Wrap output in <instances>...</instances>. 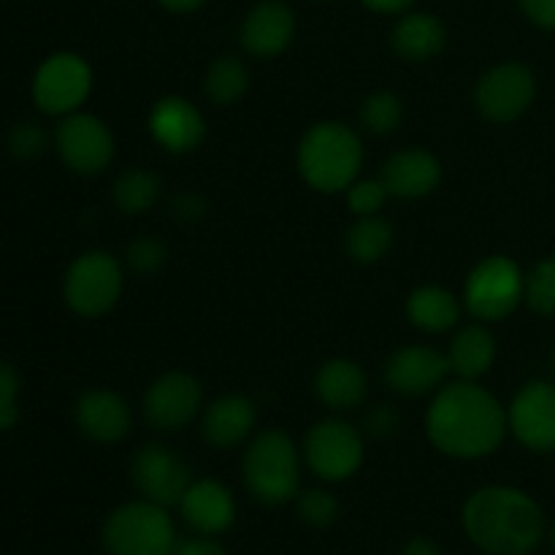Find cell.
<instances>
[{"label":"cell","mask_w":555,"mask_h":555,"mask_svg":"<svg viewBox=\"0 0 555 555\" xmlns=\"http://www.w3.org/2000/svg\"><path fill=\"white\" fill-rule=\"evenodd\" d=\"M393 244V225L379 215L358 217L345 236V247L358 263H377Z\"/></svg>","instance_id":"cell-26"},{"label":"cell","mask_w":555,"mask_h":555,"mask_svg":"<svg viewBox=\"0 0 555 555\" xmlns=\"http://www.w3.org/2000/svg\"><path fill=\"white\" fill-rule=\"evenodd\" d=\"M76 426L95 442H119L130 431V406L112 390H87L76 401Z\"/></svg>","instance_id":"cell-20"},{"label":"cell","mask_w":555,"mask_h":555,"mask_svg":"<svg viewBox=\"0 0 555 555\" xmlns=\"http://www.w3.org/2000/svg\"><path fill=\"white\" fill-rule=\"evenodd\" d=\"M60 157L76 173H101L114 157V135L92 114H68L54 133Z\"/></svg>","instance_id":"cell-12"},{"label":"cell","mask_w":555,"mask_h":555,"mask_svg":"<svg viewBox=\"0 0 555 555\" xmlns=\"http://www.w3.org/2000/svg\"><path fill=\"white\" fill-rule=\"evenodd\" d=\"M450 358L426 345H410L396 350L385 361V383L401 396H423L442 388L448 379Z\"/></svg>","instance_id":"cell-15"},{"label":"cell","mask_w":555,"mask_h":555,"mask_svg":"<svg viewBox=\"0 0 555 555\" xmlns=\"http://www.w3.org/2000/svg\"><path fill=\"white\" fill-rule=\"evenodd\" d=\"M249 87V74L244 68L242 60L236 57H220L209 65L204 79L206 98L217 106H231V103L242 101V95Z\"/></svg>","instance_id":"cell-28"},{"label":"cell","mask_w":555,"mask_h":555,"mask_svg":"<svg viewBox=\"0 0 555 555\" xmlns=\"http://www.w3.org/2000/svg\"><path fill=\"white\" fill-rule=\"evenodd\" d=\"M133 486L146 502H155L160 507H179L188 488L193 486V472L166 444H144L133 455L130 464Z\"/></svg>","instance_id":"cell-10"},{"label":"cell","mask_w":555,"mask_h":555,"mask_svg":"<svg viewBox=\"0 0 555 555\" xmlns=\"http://www.w3.org/2000/svg\"><path fill=\"white\" fill-rule=\"evenodd\" d=\"M448 41V30L442 22L431 14H404L393 27V52L401 60L410 63H426V60L437 57Z\"/></svg>","instance_id":"cell-23"},{"label":"cell","mask_w":555,"mask_h":555,"mask_svg":"<svg viewBox=\"0 0 555 555\" xmlns=\"http://www.w3.org/2000/svg\"><path fill=\"white\" fill-rule=\"evenodd\" d=\"M551 542H553V547H555V524H553V529H551Z\"/></svg>","instance_id":"cell-42"},{"label":"cell","mask_w":555,"mask_h":555,"mask_svg":"<svg viewBox=\"0 0 555 555\" xmlns=\"http://www.w3.org/2000/svg\"><path fill=\"white\" fill-rule=\"evenodd\" d=\"M379 179H383L393 198L415 201L437 190L439 179H442V166H439L431 152L421 150V146H410V150L393 152L383 163Z\"/></svg>","instance_id":"cell-19"},{"label":"cell","mask_w":555,"mask_h":555,"mask_svg":"<svg viewBox=\"0 0 555 555\" xmlns=\"http://www.w3.org/2000/svg\"><path fill=\"white\" fill-rule=\"evenodd\" d=\"M537 79L526 65L502 63L477 81L475 101L482 117L491 122H513L534 103Z\"/></svg>","instance_id":"cell-11"},{"label":"cell","mask_w":555,"mask_h":555,"mask_svg":"<svg viewBox=\"0 0 555 555\" xmlns=\"http://www.w3.org/2000/svg\"><path fill=\"white\" fill-rule=\"evenodd\" d=\"M526 301L534 312L555 314V255L537 263L526 276Z\"/></svg>","instance_id":"cell-31"},{"label":"cell","mask_w":555,"mask_h":555,"mask_svg":"<svg viewBox=\"0 0 555 555\" xmlns=\"http://www.w3.org/2000/svg\"><path fill=\"white\" fill-rule=\"evenodd\" d=\"M244 486L255 502L280 507L301 493V459L291 434L271 428L258 434L244 453Z\"/></svg>","instance_id":"cell-4"},{"label":"cell","mask_w":555,"mask_h":555,"mask_svg":"<svg viewBox=\"0 0 555 555\" xmlns=\"http://www.w3.org/2000/svg\"><path fill=\"white\" fill-rule=\"evenodd\" d=\"M255 421H258V410L253 401L242 393H228L206 406L201 431L211 448L228 450L242 444L253 434Z\"/></svg>","instance_id":"cell-21"},{"label":"cell","mask_w":555,"mask_h":555,"mask_svg":"<svg viewBox=\"0 0 555 555\" xmlns=\"http://www.w3.org/2000/svg\"><path fill=\"white\" fill-rule=\"evenodd\" d=\"M177 529L168 507L155 502H128L103 524V547L108 555H171Z\"/></svg>","instance_id":"cell-5"},{"label":"cell","mask_w":555,"mask_h":555,"mask_svg":"<svg viewBox=\"0 0 555 555\" xmlns=\"http://www.w3.org/2000/svg\"><path fill=\"white\" fill-rule=\"evenodd\" d=\"M388 198H390V193L379 177L377 179H356V182L347 188V206H350V211L356 217L377 215Z\"/></svg>","instance_id":"cell-32"},{"label":"cell","mask_w":555,"mask_h":555,"mask_svg":"<svg viewBox=\"0 0 555 555\" xmlns=\"http://www.w3.org/2000/svg\"><path fill=\"white\" fill-rule=\"evenodd\" d=\"M518 3L531 22L555 30V0H518Z\"/></svg>","instance_id":"cell-38"},{"label":"cell","mask_w":555,"mask_h":555,"mask_svg":"<svg viewBox=\"0 0 555 555\" xmlns=\"http://www.w3.org/2000/svg\"><path fill=\"white\" fill-rule=\"evenodd\" d=\"M16 393H20V374L14 366L0 361V431H9L20 421Z\"/></svg>","instance_id":"cell-34"},{"label":"cell","mask_w":555,"mask_h":555,"mask_svg":"<svg viewBox=\"0 0 555 555\" xmlns=\"http://www.w3.org/2000/svg\"><path fill=\"white\" fill-rule=\"evenodd\" d=\"M304 455H307L309 469L320 480H350L363 464V439L356 426L331 417V421H320L309 428Z\"/></svg>","instance_id":"cell-8"},{"label":"cell","mask_w":555,"mask_h":555,"mask_svg":"<svg viewBox=\"0 0 555 555\" xmlns=\"http://www.w3.org/2000/svg\"><path fill=\"white\" fill-rule=\"evenodd\" d=\"M448 358L461 379H480L496 361V341L486 325H466L450 341Z\"/></svg>","instance_id":"cell-25"},{"label":"cell","mask_w":555,"mask_h":555,"mask_svg":"<svg viewBox=\"0 0 555 555\" xmlns=\"http://www.w3.org/2000/svg\"><path fill=\"white\" fill-rule=\"evenodd\" d=\"M361 3L377 14H404L415 0H361Z\"/></svg>","instance_id":"cell-39"},{"label":"cell","mask_w":555,"mask_h":555,"mask_svg":"<svg viewBox=\"0 0 555 555\" xmlns=\"http://www.w3.org/2000/svg\"><path fill=\"white\" fill-rule=\"evenodd\" d=\"M171 555H228L225 547L215 540V537H190V540H177Z\"/></svg>","instance_id":"cell-37"},{"label":"cell","mask_w":555,"mask_h":555,"mask_svg":"<svg viewBox=\"0 0 555 555\" xmlns=\"http://www.w3.org/2000/svg\"><path fill=\"white\" fill-rule=\"evenodd\" d=\"M163 193V184L157 173L144 171V168H130V171L119 173L114 182V206L122 215H144L146 209L157 204Z\"/></svg>","instance_id":"cell-27"},{"label":"cell","mask_w":555,"mask_h":555,"mask_svg":"<svg viewBox=\"0 0 555 555\" xmlns=\"http://www.w3.org/2000/svg\"><path fill=\"white\" fill-rule=\"evenodd\" d=\"M298 518L312 529H328L339 518V499L323 488H309L296 496Z\"/></svg>","instance_id":"cell-30"},{"label":"cell","mask_w":555,"mask_h":555,"mask_svg":"<svg viewBox=\"0 0 555 555\" xmlns=\"http://www.w3.org/2000/svg\"><path fill=\"white\" fill-rule=\"evenodd\" d=\"M122 266L103 249L79 255L65 274V301L81 318H101L122 296Z\"/></svg>","instance_id":"cell-7"},{"label":"cell","mask_w":555,"mask_h":555,"mask_svg":"<svg viewBox=\"0 0 555 555\" xmlns=\"http://www.w3.org/2000/svg\"><path fill=\"white\" fill-rule=\"evenodd\" d=\"M92 90V70L85 57L70 52L43 60L33 79V101L47 114H74Z\"/></svg>","instance_id":"cell-9"},{"label":"cell","mask_w":555,"mask_h":555,"mask_svg":"<svg viewBox=\"0 0 555 555\" xmlns=\"http://www.w3.org/2000/svg\"><path fill=\"white\" fill-rule=\"evenodd\" d=\"M125 258H128V266L135 271V274H155V271H160L163 263H166L168 249L160 238L144 236V238H135V242L130 244Z\"/></svg>","instance_id":"cell-33"},{"label":"cell","mask_w":555,"mask_h":555,"mask_svg":"<svg viewBox=\"0 0 555 555\" xmlns=\"http://www.w3.org/2000/svg\"><path fill=\"white\" fill-rule=\"evenodd\" d=\"M399 555H442V551H439V545L434 540L415 537V540H410L404 547H401Z\"/></svg>","instance_id":"cell-40"},{"label":"cell","mask_w":555,"mask_h":555,"mask_svg":"<svg viewBox=\"0 0 555 555\" xmlns=\"http://www.w3.org/2000/svg\"><path fill=\"white\" fill-rule=\"evenodd\" d=\"M9 150L16 157H38L47 150V133L36 122H20L9 133Z\"/></svg>","instance_id":"cell-35"},{"label":"cell","mask_w":555,"mask_h":555,"mask_svg":"<svg viewBox=\"0 0 555 555\" xmlns=\"http://www.w3.org/2000/svg\"><path fill=\"white\" fill-rule=\"evenodd\" d=\"M507 426L524 448L534 453L555 450V385L540 379L524 385L507 410Z\"/></svg>","instance_id":"cell-13"},{"label":"cell","mask_w":555,"mask_h":555,"mask_svg":"<svg viewBox=\"0 0 555 555\" xmlns=\"http://www.w3.org/2000/svg\"><path fill=\"white\" fill-rule=\"evenodd\" d=\"M184 524L193 531L206 537L225 534L236 520V502H233L231 488L220 480H193L188 493L179 502Z\"/></svg>","instance_id":"cell-18"},{"label":"cell","mask_w":555,"mask_h":555,"mask_svg":"<svg viewBox=\"0 0 555 555\" xmlns=\"http://www.w3.org/2000/svg\"><path fill=\"white\" fill-rule=\"evenodd\" d=\"M166 11H173V14H188V11L201 9L206 0H157Z\"/></svg>","instance_id":"cell-41"},{"label":"cell","mask_w":555,"mask_h":555,"mask_svg":"<svg viewBox=\"0 0 555 555\" xmlns=\"http://www.w3.org/2000/svg\"><path fill=\"white\" fill-rule=\"evenodd\" d=\"M399 428V412L393 406H374L366 415V431L374 434V437H390Z\"/></svg>","instance_id":"cell-36"},{"label":"cell","mask_w":555,"mask_h":555,"mask_svg":"<svg viewBox=\"0 0 555 555\" xmlns=\"http://www.w3.org/2000/svg\"><path fill=\"white\" fill-rule=\"evenodd\" d=\"M296 36V14L280 0L258 3L242 22V47L255 57H276Z\"/></svg>","instance_id":"cell-17"},{"label":"cell","mask_w":555,"mask_h":555,"mask_svg":"<svg viewBox=\"0 0 555 555\" xmlns=\"http://www.w3.org/2000/svg\"><path fill=\"white\" fill-rule=\"evenodd\" d=\"M363 166V144L352 128L341 122H318L298 144V171L309 188L320 193H341L358 179Z\"/></svg>","instance_id":"cell-3"},{"label":"cell","mask_w":555,"mask_h":555,"mask_svg":"<svg viewBox=\"0 0 555 555\" xmlns=\"http://www.w3.org/2000/svg\"><path fill=\"white\" fill-rule=\"evenodd\" d=\"M204 390L195 377L168 372L157 377L144 393V417L157 431H182L201 410Z\"/></svg>","instance_id":"cell-14"},{"label":"cell","mask_w":555,"mask_h":555,"mask_svg":"<svg viewBox=\"0 0 555 555\" xmlns=\"http://www.w3.org/2000/svg\"><path fill=\"white\" fill-rule=\"evenodd\" d=\"M406 318L415 328L426 331V334H444L459 323L461 304L453 293L439 285L417 287L406 298Z\"/></svg>","instance_id":"cell-24"},{"label":"cell","mask_w":555,"mask_h":555,"mask_svg":"<svg viewBox=\"0 0 555 555\" xmlns=\"http://www.w3.org/2000/svg\"><path fill=\"white\" fill-rule=\"evenodd\" d=\"M366 393V372L350 358H331L314 374V396L334 412L358 410Z\"/></svg>","instance_id":"cell-22"},{"label":"cell","mask_w":555,"mask_h":555,"mask_svg":"<svg viewBox=\"0 0 555 555\" xmlns=\"http://www.w3.org/2000/svg\"><path fill=\"white\" fill-rule=\"evenodd\" d=\"M361 125L369 130V133H377V135H388L393 133L396 128L401 125L404 119V106H401L399 95L388 90H379L372 92L369 98H363L361 103Z\"/></svg>","instance_id":"cell-29"},{"label":"cell","mask_w":555,"mask_h":555,"mask_svg":"<svg viewBox=\"0 0 555 555\" xmlns=\"http://www.w3.org/2000/svg\"><path fill=\"white\" fill-rule=\"evenodd\" d=\"M526 298V276L507 255H491L480 260L466 276L464 304L477 320H504Z\"/></svg>","instance_id":"cell-6"},{"label":"cell","mask_w":555,"mask_h":555,"mask_svg":"<svg viewBox=\"0 0 555 555\" xmlns=\"http://www.w3.org/2000/svg\"><path fill=\"white\" fill-rule=\"evenodd\" d=\"M150 133L163 150L173 152V155H184V152H193L204 141V114L188 98H160L150 112Z\"/></svg>","instance_id":"cell-16"},{"label":"cell","mask_w":555,"mask_h":555,"mask_svg":"<svg viewBox=\"0 0 555 555\" xmlns=\"http://www.w3.org/2000/svg\"><path fill=\"white\" fill-rule=\"evenodd\" d=\"M464 531L488 555H529L545 537L542 507L526 491L486 486L464 504Z\"/></svg>","instance_id":"cell-2"},{"label":"cell","mask_w":555,"mask_h":555,"mask_svg":"<svg viewBox=\"0 0 555 555\" xmlns=\"http://www.w3.org/2000/svg\"><path fill=\"white\" fill-rule=\"evenodd\" d=\"M507 410L477 379L442 385L426 412V434L450 459H486L504 442Z\"/></svg>","instance_id":"cell-1"}]
</instances>
